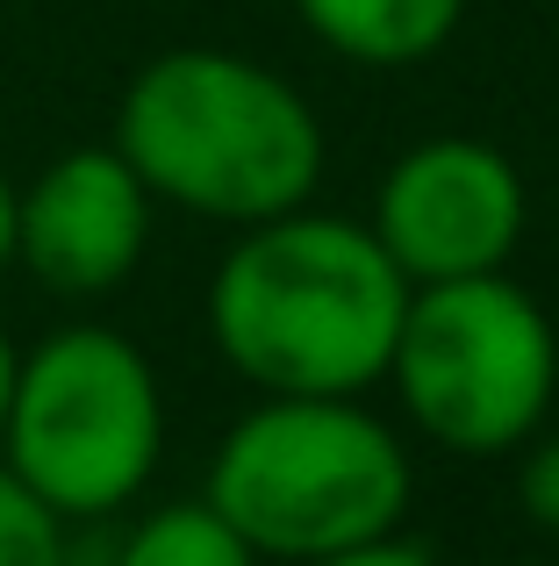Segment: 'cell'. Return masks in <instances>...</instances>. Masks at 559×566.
Instances as JSON below:
<instances>
[{"label": "cell", "mask_w": 559, "mask_h": 566, "mask_svg": "<svg viewBox=\"0 0 559 566\" xmlns=\"http://www.w3.org/2000/svg\"><path fill=\"white\" fill-rule=\"evenodd\" d=\"M308 566H437L423 545H409V538H366V545H351V553H330V559H308Z\"/></svg>", "instance_id": "12"}, {"label": "cell", "mask_w": 559, "mask_h": 566, "mask_svg": "<svg viewBox=\"0 0 559 566\" xmlns=\"http://www.w3.org/2000/svg\"><path fill=\"white\" fill-rule=\"evenodd\" d=\"M65 559V524L0 467V566H57Z\"/></svg>", "instance_id": "10"}, {"label": "cell", "mask_w": 559, "mask_h": 566, "mask_svg": "<svg viewBox=\"0 0 559 566\" xmlns=\"http://www.w3.org/2000/svg\"><path fill=\"white\" fill-rule=\"evenodd\" d=\"M115 151L151 201L209 222H266L316 201L323 123L273 65L209 43L158 51L115 101Z\"/></svg>", "instance_id": "2"}, {"label": "cell", "mask_w": 559, "mask_h": 566, "mask_svg": "<svg viewBox=\"0 0 559 566\" xmlns=\"http://www.w3.org/2000/svg\"><path fill=\"white\" fill-rule=\"evenodd\" d=\"M14 193H22V187H14L8 172H0V273L14 265Z\"/></svg>", "instance_id": "13"}, {"label": "cell", "mask_w": 559, "mask_h": 566, "mask_svg": "<svg viewBox=\"0 0 559 566\" xmlns=\"http://www.w3.org/2000/svg\"><path fill=\"white\" fill-rule=\"evenodd\" d=\"M302 29L345 65L402 72L437 57L466 22V0H294Z\"/></svg>", "instance_id": "8"}, {"label": "cell", "mask_w": 559, "mask_h": 566, "mask_svg": "<svg viewBox=\"0 0 559 566\" xmlns=\"http://www.w3.org/2000/svg\"><path fill=\"white\" fill-rule=\"evenodd\" d=\"M416 467L359 395H259L223 430L201 502L259 559H330L402 531Z\"/></svg>", "instance_id": "3"}, {"label": "cell", "mask_w": 559, "mask_h": 566, "mask_svg": "<svg viewBox=\"0 0 559 566\" xmlns=\"http://www.w3.org/2000/svg\"><path fill=\"white\" fill-rule=\"evenodd\" d=\"M409 423L452 459H503L546 430L559 395V331L509 273L409 287L388 374Z\"/></svg>", "instance_id": "5"}, {"label": "cell", "mask_w": 559, "mask_h": 566, "mask_svg": "<svg viewBox=\"0 0 559 566\" xmlns=\"http://www.w3.org/2000/svg\"><path fill=\"white\" fill-rule=\"evenodd\" d=\"M151 244V187L115 144H80L14 193V265L65 302L115 294Z\"/></svg>", "instance_id": "7"}, {"label": "cell", "mask_w": 559, "mask_h": 566, "mask_svg": "<svg viewBox=\"0 0 559 566\" xmlns=\"http://www.w3.org/2000/svg\"><path fill=\"white\" fill-rule=\"evenodd\" d=\"M509 566H538V559H509Z\"/></svg>", "instance_id": "16"}, {"label": "cell", "mask_w": 559, "mask_h": 566, "mask_svg": "<svg viewBox=\"0 0 559 566\" xmlns=\"http://www.w3.org/2000/svg\"><path fill=\"white\" fill-rule=\"evenodd\" d=\"M517 510L524 524L552 531L559 538V430H531V438L517 444Z\"/></svg>", "instance_id": "11"}, {"label": "cell", "mask_w": 559, "mask_h": 566, "mask_svg": "<svg viewBox=\"0 0 559 566\" xmlns=\"http://www.w3.org/2000/svg\"><path fill=\"white\" fill-rule=\"evenodd\" d=\"M14 366H22V352H14L8 331H0V416H8V395H14Z\"/></svg>", "instance_id": "14"}, {"label": "cell", "mask_w": 559, "mask_h": 566, "mask_svg": "<svg viewBox=\"0 0 559 566\" xmlns=\"http://www.w3.org/2000/svg\"><path fill=\"white\" fill-rule=\"evenodd\" d=\"M201 308L223 366L259 395H366L388 374L409 280L366 222L302 201L244 222Z\"/></svg>", "instance_id": "1"}, {"label": "cell", "mask_w": 559, "mask_h": 566, "mask_svg": "<svg viewBox=\"0 0 559 566\" xmlns=\"http://www.w3.org/2000/svg\"><path fill=\"white\" fill-rule=\"evenodd\" d=\"M108 566H266L209 502H166L108 545Z\"/></svg>", "instance_id": "9"}, {"label": "cell", "mask_w": 559, "mask_h": 566, "mask_svg": "<svg viewBox=\"0 0 559 566\" xmlns=\"http://www.w3.org/2000/svg\"><path fill=\"white\" fill-rule=\"evenodd\" d=\"M57 566H86V553H72V545H65V559H57ZM94 566H108V553H101Z\"/></svg>", "instance_id": "15"}, {"label": "cell", "mask_w": 559, "mask_h": 566, "mask_svg": "<svg viewBox=\"0 0 559 566\" xmlns=\"http://www.w3.org/2000/svg\"><path fill=\"white\" fill-rule=\"evenodd\" d=\"M166 459V387L123 331H51L14 366L0 467L57 516L101 524L151 488Z\"/></svg>", "instance_id": "4"}, {"label": "cell", "mask_w": 559, "mask_h": 566, "mask_svg": "<svg viewBox=\"0 0 559 566\" xmlns=\"http://www.w3.org/2000/svg\"><path fill=\"white\" fill-rule=\"evenodd\" d=\"M531 193L503 144L488 137H423L388 166L373 193V222L409 287L431 280H466V273H503L509 251L524 244Z\"/></svg>", "instance_id": "6"}]
</instances>
